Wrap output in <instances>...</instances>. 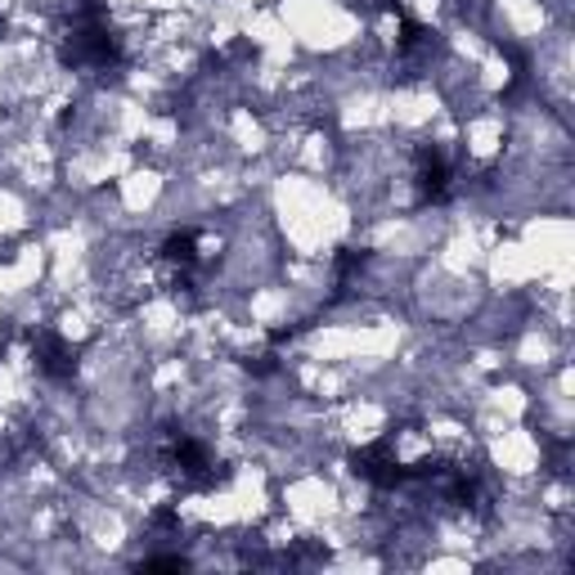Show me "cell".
<instances>
[{
    "instance_id": "obj_1",
    "label": "cell",
    "mask_w": 575,
    "mask_h": 575,
    "mask_svg": "<svg viewBox=\"0 0 575 575\" xmlns=\"http://www.w3.org/2000/svg\"><path fill=\"white\" fill-rule=\"evenodd\" d=\"M122 59V45L117 37L109 32L104 14L95 6L81 10L76 28H72V41H68V63H81V68H109Z\"/></svg>"
},
{
    "instance_id": "obj_2",
    "label": "cell",
    "mask_w": 575,
    "mask_h": 575,
    "mask_svg": "<svg viewBox=\"0 0 575 575\" xmlns=\"http://www.w3.org/2000/svg\"><path fill=\"white\" fill-rule=\"evenodd\" d=\"M167 468H172L185 485H212V481H216L212 450H207L203 441H194L189 432H172V441H167Z\"/></svg>"
},
{
    "instance_id": "obj_3",
    "label": "cell",
    "mask_w": 575,
    "mask_h": 575,
    "mask_svg": "<svg viewBox=\"0 0 575 575\" xmlns=\"http://www.w3.org/2000/svg\"><path fill=\"white\" fill-rule=\"evenodd\" d=\"M414 185H419V198H423V203H445V198H450V189H454V172H450V162H445L437 148H419Z\"/></svg>"
},
{
    "instance_id": "obj_4",
    "label": "cell",
    "mask_w": 575,
    "mask_h": 575,
    "mask_svg": "<svg viewBox=\"0 0 575 575\" xmlns=\"http://www.w3.org/2000/svg\"><path fill=\"white\" fill-rule=\"evenodd\" d=\"M37 369H41L45 378H68V373H72V356H68V347H63L54 333H41V338H37Z\"/></svg>"
}]
</instances>
